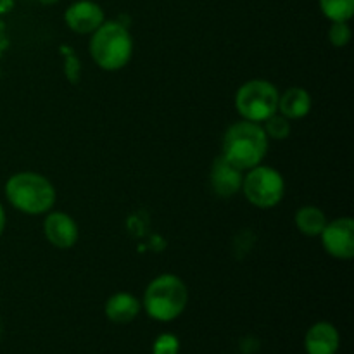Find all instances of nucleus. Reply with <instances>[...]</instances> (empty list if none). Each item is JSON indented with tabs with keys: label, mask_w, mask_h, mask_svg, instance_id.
Here are the masks:
<instances>
[{
	"label": "nucleus",
	"mask_w": 354,
	"mask_h": 354,
	"mask_svg": "<svg viewBox=\"0 0 354 354\" xmlns=\"http://www.w3.org/2000/svg\"><path fill=\"white\" fill-rule=\"evenodd\" d=\"M242 182H244V171L242 169H239L237 166L227 161L221 154L214 159L209 171V183L211 190L218 197H223V199L234 197L235 194L242 190Z\"/></svg>",
	"instance_id": "1a4fd4ad"
},
{
	"label": "nucleus",
	"mask_w": 354,
	"mask_h": 354,
	"mask_svg": "<svg viewBox=\"0 0 354 354\" xmlns=\"http://www.w3.org/2000/svg\"><path fill=\"white\" fill-rule=\"evenodd\" d=\"M263 123H265L263 130H265L266 137L273 138V140H283V138H287L290 135V123L282 114L275 113L268 120L263 121Z\"/></svg>",
	"instance_id": "dca6fc26"
},
{
	"label": "nucleus",
	"mask_w": 354,
	"mask_h": 354,
	"mask_svg": "<svg viewBox=\"0 0 354 354\" xmlns=\"http://www.w3.org/2000/svg\"><path fill=\"white\" fill-rule=\"evenodd\" d=\"M280 92L268 80H249L235 93V107L242 120L263 123L279 113Z\"/></svg>",
	"instance_id": "39448f33"
},
{
	"label": "nucleus",
	"mask_w": 354,
	"mask_h": 354,
	"mask_svg": "<svg viewBox=\"0 0 354 354\" xmlns=\"http://www.w3.org/2000/svg\"><path fill=\"white\" fill-rule=\"evenodd\" d=\"M6 209H3V206L0 204V237H2L3 230H6Z\"/></svg>",
	"instance_id": "aec40b11"
},
{
	"label": "nucleus",
	"mask_w": 354,
	"mask_h": 354,
	"mask_svg": "<svg viewBox=\"0 0 354 354\" xmlns=\"http://www.w3.org/2000/svg\"><path fill=\"white\" fill-rule=\"evenodd\" d=\"M0 332H2V325H0Z\"/></svg>",
	"instance_id": "4be33fe9"
},
{
	"label": "nucleus",
	"mask_w": 354,
	"mask_h": 354,
	"mask_svg": "<svg viewBox=\"0 0 354 354\" xmlns=\"http://www.w3.org/2000/svg\"><path fill=\"white\" fill-rule=\"evenodd\" d=\"M339 342H341V337H339L337 328L328 322L315 324L304 339L308 354H335L339 349Z\"/></svg>",
	"instance_id": "9b49d317"
},
{
	"label": "nucleus",
	"mask_w": 354,
	"mask_h": 354,
	"mask_svg": "<svg viewBox=\"0 0 354 354\" xmlns=\"http://www.w3.org/2000/svg\"><path fill=\"white\" fill-rule=\"evenodd\" d=\"M270 138L259 123L242 120L230 124L223 135L221 156L242 171L261 165L268 154Z\"/></svg>",
	"instance_id": "f257e3e1"
},
{
	"label": "nucleus",
	"mask_w": 354,
	"mask_h": 354,
	"mask_svg": "<svg viewBox=\"0 0 354 354\" xmlns=\"http://www.w3.org/2000/svg\"><path fill=\"white\" fill-rule=\"evenodd\" d=\"M313 100L310 92L301 86H292L280 93L279 97V114H282L287 120H303L310 114Z\"/></svg>",
	"instance_id": "f8f14e48"
},
{
	"label": "nucleus",
	"mask_w": 354,
	"mask_h": 354,
	"mask_svg": "<svg viewBox=\"0 0 354 354\" xmlns=\"http://www.w3.org/2000/svg\"><path fill=\"white\" fill-rule=\"evenodd\" d=\"M64 21L71 31L78 35H92L106 21L104 10L92 0H80L71 3L64 12Z\"/></svg>",
	"instance_id": "6e6552de"
},
{
	"label": "nucleus",
	"mask_w": 354,
	"mask_h": 354,
	"mask_svg": "<svg viewBox=\"0 0 354 354\" xmlns=\"http://www.w3.org/2000/svg\"><path fill=\"white\" fill-rule=\"evenodd\" d=\"M180 342L173 334H162L156 339L152 353L154 354H178Z\"/></svg>",
	"instance_id": "a211bd4d"
},
{
	"label": "nucleus",
	"mask_w": 354,
	"mask_h": 354,
	"mask_svg": "<svg viewBox=\"0 0 354 354\" xmlns=\"http://www.w3.org/2000/svg\"><path fill=\"white\" fill-rule=\"evenodd\" d=\"M296 227L308 237H320L327 225V214L317 206H303L296 213Z\"/></svg>",
	"instance_id": "4468645a"
},
{
	"label": "nucleus",
	"mask_w": 354,
	"mask_h": 354,
	"mask_svg": "<svg viewBox=\"0 0 354 354\" xmlns=\"http://www.w3.org/2000/svg\"><path fill=\"white\" fill-rule=\"evenodd\" d=\"M45 239L57 249H71L78 242V225L69 214L54 211L44 221Z\"/></svg>",
	"instance_id": "9d476101"
},
{
	"label": "nucleus",
	"mask_w": 354,
	"mask_h": 354,
	"mask_svg": "<svg viewBox=\"0 0 354 354\" xmlns=\"http://www.w3.org/2000/svg\"><path fill=\"white\" fill-rule=\"evenodd\" d=\"M242 192L252 206L270 209L282 203L286 196V182L275 168L258 165L248 169V175L242 182Z\"/></svg>",
	"instance_id": "423d86ee"
},
{
	"label": "nucleus",
	"mask_w": 354,
	"mask_h": 354,
	"mask_svg": "<svg viewBox=\"0 0 354 354\" xmlns=\"http://www.w3.org/2000/svg\"><path fill=\"white\" fill-rule=\"evenodd\" d=\"M133 38L120 21H104L90 38V55L104 71H118L130 62Z\"/></svg>",
	"instance_id": "f03ea898"
},
{
	"label": "nucleus",
	"mask_w": 354,
	"mask_h": 354,
	"mask_svg": "<svg viewBox=\"0 0 354 354\" xmlns=\"http://www.w3.org/2000/svg\"><path fill=\"white\" fill-rule=\"evenodd\" d=\"M80 61L78 57H75L73 54H68V57H66V68H64V73L66 76L69 78V82L71 83H76L80 82Z\"/></svg>",
	"instance_id": "6ab92c4d"
},
{
	"label": "nucleus",
	"mask_w": 354,
	"mask_h": 354,
	"mask_svg": "<svg viewBox=\"0 0 354 354\" xmlns=\"http://www.w3.org/2000/svg\"><path fill=\"white\" fill-rule=\"evenodd\" d=\"M328 38H330L332 45H335V47H344L351 40V28L344 21L332 23L330 30H328Z\"/></svg>",
	"instance_id": "f3484780"
},
{
	"label": "nucleus",
	"mask_w": 354,
	"mask_h": 354,
	"mask_svg": "<svg viewBox=\"0 0 354 354\" xmlns=\"http://www.w3.org/2000/svg\"><path fill=\"white\" fill-rule=\"evenodd\" d=\"M189 289L180 277L165 273L152 280L144 294V308L158 322H171L185 311Z\"/></svg>",
	"instance_id": "20e7f679"
},
{
	"label": "nucleus",
	"mask_w": 354,
	"mask_h": 354,
	"mask_svg": "<svg viewBox=\"0 0 354 354\" xmlns=\"http://www.w3.org/2000/svg\"><path fill=\"white\" fill-rule=\"evenodd\" d=\"M40 2L41 3H47V6H48V3H55V2H57V0H40Z\"/></svg>",
	"instance_id": "412c9836"
},
{
	"label": "nucleus",
	"mask_w": 354,
	"mask_h": 354,
	"mask_svg": "<svg viewBox=\"0 0 354 354\" xmlns=\"http://www.w3.org/2000/svg\"><path fill=\"white\" fill-rule=\"evenodd\" d=\"M320 239L324 249L332 258L348 261L354 256V221L349 216L327 221Z\"/></svg>",
	"instance_id": "0eeeda50"
},
{
	"label": "nucleus",
	"mask_w": 354,
	"mask_h": 354,
	"mask_svg": "<svg viewBox=\"0 0 354 354\" xmlns=\"http://www.w3.org/2000/svg\"><path fill=\"white\" fill-rule=\"evenodd\" d=\"M320 9L332 23H348L354 14V0H320Z\"/></svg>",
	"instance_id": "2eb2a0df"
},
{
	"label": "nucleus",
	"mask_w": 354,
	"mask_h": 354,
	"mask_svg": "<svg viewBox=\"0 0 354 354\" xmlns=\"http://www.w3.org/2000/svg\"><path fill=\"white\" fill-rule=\"evenodd\" d=\"M6 197L14 209L24 214H45L54 207L55 189L50 180L35 171H21L6 183Z\"/></svg>",
	"instance_id": "7ed1b4c3"
},
{
	"label": "nucleus",
	"mask_w": 354,
	"mask_h": 354,
	"mask_svg": "<svg viewBox=\"0 0 354 354\" xmlns=\"http://www.w3.org/2000/svg\"><path fill=\"white\" fill-rule=\"evenodd\" d=\"M140 301L128 292H118L106 303V317L114 324H130L140 313Z\"/></svg>",
	"instance_id": "ddd939ff"
}]
</instances>
